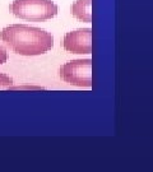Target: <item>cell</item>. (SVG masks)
Wrapping results in <instances>:
<instances>
[{"instance_id": "obj_1", "label": "cell", "mask_w": 153, "mask_h": 172, "mask_svg": "<svg viewBox=\"0 0 153 172\" xmlns=\"http://www.w3.org/2000/svg\"><path fill=\"white\" fill-rule=\"evenodd\" d=\"M0 37L15 54L22 56L42 55L54 47V37L50 32L27 24L5 27Z\"/></svg>"}, {"instance_id": "obj_2", "label": "cell", "mask_w": 153, "mask_h": 172, "mask_svg": "<svg viewBox=\"0 0 153 172\" xmlns=\"http://www.w3.org/2000/svg\"><path fill=\"white\" fill-rule=\"evenodd\" d=\"M9 10L17 18L31 22H45L54 18L59 8L51 0H14Z\"/></svg>"}, {"instance_id": "obj_3", "label": "cell", "mask_w": 153, "mask_h": 172, "mask_svg": "<svg viewBox=\"0 0 153 172\" xmlns=\"http://www.w3.org/2000/svg\"><path fill=\"white\" fill-rule=\"evenodd\" d=\"M60 78L76 87H92V60L76 59L68 61L60 68Z\"/></svg>"}, {"instance_id": "obj_4", "label": "cell", "mask_w": 153, "mask_h": 172, "mask_svg": "<svg viewBox=\"0 0 153 172\" xmlns=\"http://www.w3.org/2000/svg\"><path fill=\"white\" fill-rule=\"evenodd\" d=\"M63 47L73 54H92V29L82 28L68 32L63 40Z\"/></svg>"}, {"instance_id": "obj_5", "label": "cell", "mask_w": 153, "mask_h": 172, "mask_svg": "<svg viewBox=\"0 0 153 172\" xmlns=\"http://www.w3.org/2000/svg\"><path fill=\"white\" fill-rule=\"evenodd\" d=\"M72 15L80 22H92V0H76L72 5Z\"/></svg>"}, {"instance_id": "obj_6", "label": "cell", "mask_w": 153, "mask_h": 172, "mask_svg": "<svg viewBox=\"0 0 153 172\" xmlns=\"http://www.w3.org/2000/svg\"><path fill=\"white\" fill-rule=\"evenodd\" d=\"M13 86V79L9 75L0 73V89H8Z\"/></svg>"}, {"instance_id": "obj_7", "label": "cell", "mask_w": 153, "mask_h": 172, "mask_svg": "<svg viewBox=\"0 0 153 172\" xmlns=\"http://www.w3.org/2000/svg\"><path fill=\"white\" fill-rule=\"evenodd\" d=\"M7 60H8V52L5 51V48L0 45V65L5 64Z\"/></svg>"}, {"instance_id": "obj_8", "label": "cell", "mask_w": 153, "mask_h": 172, "mask_svg": "<svg viewBox=\"0 0 153 172\" xmlns=\"http://www.w3.org/2000/svg\"><path fill=\"white\" fill-rule=\"evenodd\" d=\"M8 89H12V91H17V89H45L43 87H32V86H24V87H9Z\"/></svg>"}]
</instances>
